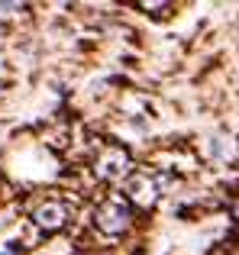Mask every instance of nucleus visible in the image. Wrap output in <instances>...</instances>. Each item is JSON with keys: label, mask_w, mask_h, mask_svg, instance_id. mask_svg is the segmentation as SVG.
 <instances>
[{"label": "nucleus", "mask_w": 239, "mask_h": 255, "mask_svg": "<svg viewBox=\"0 0 239 255\" xmlns=\"http://www.w3.org/2000/svg\"><path fill=\"white\" fill-rule=\"evenodd\" d=\"M129 152L123 149V145H107V149H101V155L94 158V171L101 174L104 181H120L129 174Z\"/></svg>", "instance_id": "obj_2"}, {"label": "nucleus", "mask_w": 239, "mask_h": 255, "mask_svg": "<svg viewBox=\"0 0 239 255\" xmlns=\"http://www.w3.org/2000/svg\"><path fill=\"white\" fill-rule=\"evenodd\" d=\"M6 255H16V246H10V252H6Z\"/></svg>", "instance_id": "obj_5"}, {"label": "nucleus", "mask_w": 239, "mask_h": 255, "mask_svg": "<svg viewBox=\"0 0 239 255\" xmlns=\"http://www.w3.org/2000/svg\"><path fill=\"white\" fill-rule=\"evenodd\" d=\"M94 226L101 233H107V236H123L132 226V210L126 204H120V200H104L94 210Z\"/></svg>", "instance_id": "obj_1"}, {"label": "nucleus", "mask_w": 239, "mask_h": 255, "mask_svg": "<svg viewBox=\"0 0 239 255\" xmlns=\"http://www.w3.org/2000/svg\"><path fill=\"white\" fill-rule=\"evenodd\" d=\"M129 197L136 207H152L158 197V181L152 174H142L139 171L136 178H129Z\"/></svg>", "instance_id": "obj_4"}, {"label": "nucleus", "mask_w": 239, "mask_h": 255, "mask_svg": "<svg viewBox=\"0 0 239 255\" xmlns=\"http://www.w3.org/2000/svg\"><path fill=\"white\" fill-rule=\"evenodd\" d=\"M233 213H236V217H239V207H236V210H233Z\"/></svg>", "instance_id": "obj_6"}, {"label": "nucleus", "mask_w": 239, "mask_h": 255, "mask_svg": "<svg viewBox=\"0 0 239 255\" xmlns=\"http://www.w3.org/2000/svg\"><path fill=\"white\" fill-rule=\"evenodd\" d=\"M32 223H36L42 233H58V230H65V223H68V207H65L58 197H49L32 210Z\"/></svg>", "instance_id": "obj_3"}]
</instances>
